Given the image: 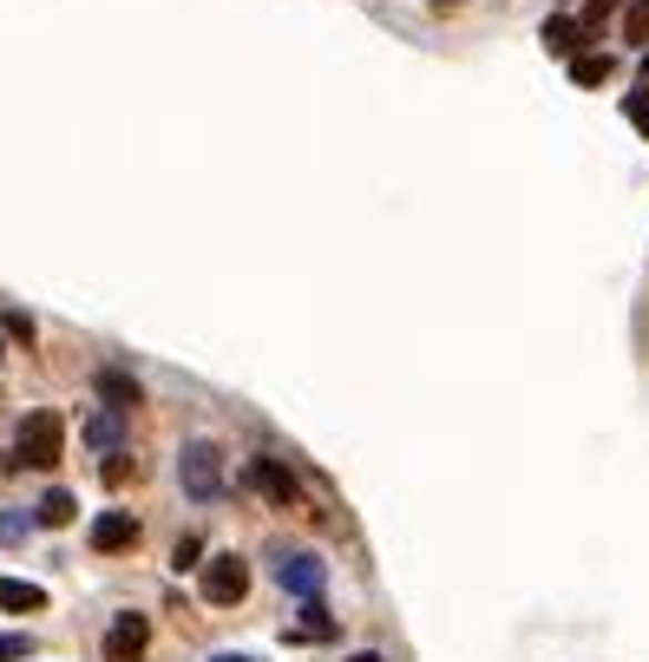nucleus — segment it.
Instances as JSON below:
<instances>
[{
    "label": "nucleus",
    "instance_id": "1",
    "mask_svg": "<svg viewBox=\"0 0 649 662\" xmlns=\"http://www.w3.org/2000/svg\"><path fill=\"white\" fill-rule=\"evenodd\" d=\"M60 440H67L60 414H53V407H33V414L13 427V466H33V472H47V466L60 459Z\"/></svg>",
    "mask_w": 649,
    "mask_h": 662
},
{
    "label": "nucleus",
    "instance_id": "2",
    "mask_svg": "<svg viewBox=\"0 0 649 662\" xmlns=\"http://www.w3.org/2000/svg\"><path fill=\"white\" fill-rule=\"evenodd\" d=\"M178 479H184V492L197 499V506H211L216 492H223V452L211 440H191L178 452Z\"/></svg>",
    "mask_w": 649,
    "mask_h": 662
},
{
    "label": "nucleus",
    "instance_id": "3",
    "mask_svg": "<svg viewBox=\"0 0 649 662\" xmlns=\"http://www.w3.org/2000/svg\"><path fill=\"white\" fill-rule=\"evenodd\" d=\"M243 597H250V564H243L236 551L211 558V564H204V603L230 610V603H243Z\"/></svg>",
    "mask_w": 649,
    "mask_h": 662
},
{
    "label": "nucleus",
    "instance_id": "4",
    "mask_svg": "<svg viewBox=\"0 0 649 662\" xmlns=\"http://www.w3.org/2000/svg\"><path fill=\"white\" fill-rule=\"evenodd\" d=\"M250 486H256V499H270V506H283V512H295V506H302L295 472H288L283 459H270V452H256V459H250Z\"/></svg>",
    "mask_w": 649,
    "mask_h": 662
},
{
    "label": "nucleus",
    "instance_id": "5",
    "mask_svg": "<svg viewBox=\"0 0 649 662\" xmlns=\"http://www.w3.org/2000/svg\"><path fill=\"white\" fill-rule=\"evenodd\" d=\"M144 643H151V617L144 610H119L105 623V662H144Z\"/></svg>",
    "mask_w": 649,
    "mask_h": 662
},
{
    "label": "nucleus",
    "instance_id": "6",
    "mask_svg": "<svg viewBox=\"0 0 649 662\" xmlns=\"http://www.w3.org/2000/svg\"><path fill=\"white\" fill-rule=\"evenodd\" d=\"M139 544V518L132 512H99L92 518V551H132Z\"/></svg>",
    "mask_w": 649,
    "mask_h": 662
},
{
    "label": "nucleus",
    "instance_id": "7",
    "mask_svg": "<svg viewBox=\"0 0 649 662\" xmlns=\"http://www.w3.org/2000/svg\"><path fill=\"white\" fill-rule=\"evenodd\" d=\"M276 578H283L295 597H315V590H322V578H328V564H322V558H308V551H288L283 564H276Z\"/></svg>",
    "mask_w": 649,
    "mask_h": 662
},
{
    "label": "nucleus",
    "instance_id": "8",
    "mask_svg": "<svg viewBox=\"0 0 649 662\" xmlns=\"http://www.w3.org/2000/svg\"><path fill=\"white\" fill-rule=\"evenodd\" d=\"M99 400H105L112 414H132L144 394H139V380H132L125 368H99Z\"/></svg>",
    "mask_w": 649,
    "mask_h": 662
},
{
    "label": "nucleus",
    "instance_id": "9",
    "mask_svg": "<svg viewBox=\"0 0 649 662\" xmlns=\"http://www.w3.org/2000/svg\"><path fill=\"white\" fill-rule=\"evenodd\" d=\"M72 518H79V499H72L67 486H53V492L33 506V524H40V531H60V524H72Z\"/></svg>",
    "mask_w": 649,
    "mask_h": 662
},
{
    "label": "nucleus",
    "instance_id": "10",
    "mask_svg": "<svg viewBox=\"0 0 649 662\" xmlns=\"http://www.w3.org/2000/svg\"><path fill=\"white\" fill-rule=\"evenodd\" d=\"M85 446H92L99 459H105V452H125V420H119V414H92V420H85Z\"/></svg>",
    "mask_w": 649,
    "mask_h": 662
},
{
    "label": "nucleus",
    "instance_id": "11",
    "mask_svg": "<svg viewBox=\"0 0 649 662\" xmlns=\"http://www.w3.org/2000/svg\"><path fill=\"white\" fill-rule=\"evenodd\" d=\"M0 610H47V590L40 584H27V578H0Z\"/></svg>",
    "mask_w": 649,
    "mask_h": 662
},
{
    "label": "nucleus",
    "instance_id": "12",
    "mask_svg": "<svg viewBox=\"0 0 649 662\" xmlns=\"http://www.w3.org/2000/svg\"><path fill=\"white\" fill-rule=\"evenodd\" d=\"M610 73H617V60H610V53H577V60H571V85H604Z\"/></svg>",
    "mask_w": 649,
    "mask_h": 662
},
{
    "label": "nucleus",
    "instance_id": "13",
    "mask_svg": "<svg viewBox=\"0 0 649 662\" xmlns=\"http://www.w3.org/2000/svg\"><path fill=\"white\" fill-rule=\"evenodd\" d=\"M577 40H584V27H571L565 13H558V20H545V47H551V53H571Z\"/></svg>",
    "mask_w": 649,
    "mask_h": 662
},
{
    "label": "nucleus",
    "instance_id": "14",
    "mask_svg": "<svg viewBox=\"0 0 649 662\" xmlns=\"http://www.w3.org/2000/svg\"><path fill=\"white\" fill-rule=\"evenodd\" d=\"M623 33H630V47H649V0H630V13H623Z\"/></svg>",
    "mask_w": 649,
    "mask_h": 662
},
{
    "label": "nucleus",
    "instance_id": "15",
    "mask_svg": "<svg viewBox=\"0 0 649 662\" xmlns=\"http://www.w3.org/2000/svg\"><path fill=\"white\" fill-rule=\"evenodd\" d=\"M623 119H630V125L649 139V92H643V85H630V99H623Z\"/></svg>",
    "mask_w": 649,
    "mask_h": 662
},
{
    "label": "nucleus",
    "instance_id": "16",
    "mask_svg": "<svg viewBox=\"0 0 649 662\" xmlns=\"http://www.w3.org/2000/svg\"><path fill=\"white\" fill-rule=\"evenodd\" d=\"M302 630H315V636H335V617H322V603L308 597V603H302Z\"/></svg>",
    "mask_w": 649,
    "mask_h": 662
},
{
    "label": "nucleus",
    "instance_id": "17",
    "mask_svg": "<svg viewBox=\"0 0 649 662\" xmlns=\"http://www.w3.org/2000/svg\"><path fill=\"white\" fill-rule=\"evenodd\" d=\"M33 656V636H0V662H20Z\"/></svg>",
    "mask_w": 649,
    "mask_h": 662
},
{
    "label": "nucleus",
    "instance_id": "18",
    "mask_svg": "<svg viewBox=\"0 0 649 662\" xmlns=\"http://www.w3.org/2000/svg\"><path fill=\"white\" fill-rule=\"evenodd\" d=\"M197 558H204V544H197V538H184V544H178V558H171V564H178V571H191V564H197Z\"/></svg>",
    "mask_w": 649,
    "mask_h": 662
},
{
    "label": "nucleus",
    "instance_id": "19",
    "mask_svg": "<svg viewBox=\"0 0 649 662\" xmlns=\"http://www.w3.org/2000/svg\"><path fill=\"white\" fill-rule=\"evenodd\" d=\"M610 7H617V0H590V27H597V20H604Z\"/></svg>",
    "mask_w": 649,
    "mask_h": 662
},
{
    "label": "nucleus",
    "instance_id": "20",
    "mask_svg": "<svg viewBox=\"0 0 649 662\" xmlns=\"http://www.w3.org/2000/svg\"><path fill=\"white\" fill-rule=\"evenodd\" d=\"M211 662H250V656H236V650H223V656H211Z\"/></svg>",
    "mask_w": 649,
    "mask_h": 662
},
{
    "label": "nucleus",
    "instance_id": "21",
    "mask_svg": "<svg viewBox=\"0 0 649 662\" xmlns=\"http://www.w3.org/2000/svg\"><path fill=\"white\" fill-rule=\"evenodd\" d=\"M348 662H381V656H374V650H367V656H348Z\"/></svg>",
    "mask_w": 649,
    "mask_h": 662
},
{
    "label": "nucleus",
    "instance_id": "22",
    "mask_svg": "<svg viewBox=\"0 0 649 662\" xmlns=\"http://www.w3.org/2000/svg\"><path fill=\"white\" fill-rule=\"evenodd\" d=\"M643 79H649V53H643Z\"/></svg>",
    "mask_w": 649,
    "mask_h": 662
},
{
    "label": "nucleus",
    "instance_id": "23",
    "mask_svg": "<svg viewBox=\"0 0 649 662\" xmlns=\"http://www.w3.org/2000/svg\"><path fill=\"white\" fill-rule=\"evenodd\" d=\"M433 7H453V0H433Z\"/></svg>",
    "mask_w": 649,
    "mask_h": 662
}]
</instances>
